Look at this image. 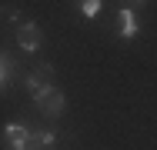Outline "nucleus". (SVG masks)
Here are the masks:
<instances>
[{"label":"nucleus","instance_id":"5","mask_svg":"<svg viewBox=\"0 0 157 150\" xmlns=\"http://www.w3.org/2000/svg\"><path fill=\"white\" fill-rule=\"evenodd\" d=\"M117 17H121V37H127V40L137 37V17H134V10H127V7H124Z\"/></svg>","mask_w":157,"mask_h":150},{"label":"nucleus","instance_id":"2","mask_svg":"<svg viewBox=\"0 0 157 150\" xmlns=\"http://www.w3.org/2000/svg\"><path fill=\"white\" fill-rule=\"evenodd\" d=\"M50 77H54V67H50V63H40L30 77H27V90H30V93L47 90V87H50Z\"/></svg>","mask_w":157,"mask_h":150},{"label":"nucleus","instance_id":"1","mask_svg":"<svg viewBox=\"0 0 157 150\" xmlns=\"http://www.w3.org/2000/svg\"><path fill=\"white\" fill-rule=\"evenodd\" d=\"M37 107H40V110H44L47 117H57V114L63 110V93H60L57 87L40 90V93H37Z\"/></svg>","mask_w":157,"mask_h":150},{"label":"nucleus","instance_id":"7","mask_svg":"<svg viewBox=\"0 0 157 150\" xmlns=\"http://www.w3.org/2000/svg\"><path fill=\"white\" fill-rule=\"evenodd\" d=\"M10 67H13V60H10V57H0V87H3L7 73H10Z\"/></svg>","mask_w":157,"mask_h":150},{"label":"nucleus","instance_id":"6","mask_svg":"<svg viewBox=\"0 0 157 150\" xmlns=\"http://www.w3.org/2000/svg\"><path fill=\"white\" fill-rule=\"evenodd\" d=\"M97 10H100V0H80V13L84 17H97Z\"/></svg>","mask_w":157,"mask_h":150},{"label":"nucleus","instance_id":"4","mask_svg":"<svg viewBox=\"0 0 157 150\" xmlns=\"http://www.w3.org/2000/svg\"><path fill=\"white\" fill-rule=\"evenodd\" d=\"M7 140H10V147L13 150H27V140H30V130L27 127H20V123H7Z\"/></svg>","mask_w":157,"mask_h":150},{"label":"nucleus","instance_id":"8","mask_svg":"<svg viewBox=\"0 0 157 150\" xmlns=\"http://www.w3.org/2000/svg\"><path fill=\"white\" fill-rule=\"evenodd\" d=\"M3 17H7V20H17L20 13H17V7H3Z\"/></svg>","mask_w":157,"mask_h":150},{"label":"nucleus","instance_id":"3","mask_svg":"<svg viewBox=\"0 0 157 150\" xmlns=\"http://www.w3.org/2000/svg\"><path fill=\"white\" fill-rule=\"evenodd\" d=\"M17 43H20L24 50H37V47H40V27H37V24H24V27L17 30Z\"/></svg>","mask_w":157,"mask_h":150},{"label":"nucleus","instance_id":"9","mask_svg":"<svg viewBox=\"0 0 157 150\" xmlns=\"http://www.w3.org/2000/svg\"><path fill=\"white\" fill-rule=\"evenodd\" d=\"M40 140H44V147H50V144H54V133H50V130H44V133H40Z\"/></svg>","mask_w":157,"mask_h":150}]
</instances>
